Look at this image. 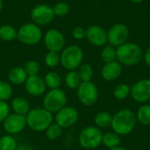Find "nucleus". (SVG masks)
Segmentation results:
<instances>
[{"label":"nucleus","instance_id":"7c9ffc66","mask_svg":"<svg viewBox=\"0 0 150 150\" xmlns=\"http://www.w3.org/2000/svg\"><path fill=\"white\" fill-rule=\"evenodd\" d=\"M101 59L105 62V64L111 63L117 60L116 56V48L111 46V45H105L100 53Z\"/></svg>","mask_w":150,"mask_h":150},{"label":"nucleus","instance_id":"c9c22d12","mask_svg":"<svg viewBox=\"0 0 150 150\" xmlns=\"http://www.w3.org/2000/svg\"><path fill=\"white\" fill-rule=\"evenodd\" d=\"M72 36L76 40H83L86 38V29L82 27H76L72 30Z\"/></svg>","mask_w":150,"mask_h":150},{"label":"nucleus","instance_id":"72a5a7b5","mask_svg":"<svg viewBox=\"0 0 150 150\" xmlns=\"http://www.w3.org/2000/svg\"><path fill=\"white\" fill-rule=\"evenodd\" d=\"M53 11L54 16L56 15L58 17H62L69 13V5L65 2H59L54 4V6L53 7Z\"/></svg>","mask_w":150,"mask_h":150},{"label":"nucleus","instance_id":"58836bf2","mask_svg":"<svg viewBox=\"0 0 150 150\" xmlns=\"http://www.w3.org/2000/svg\"><path fill=\"white\" fill-rule=\"evenodd\" d=\"M108 150H127L125 148H123V147H120V146H119V147H117V148H114V149H108Z\"/></svg>","mask_w":150,"mask_h":150},{"label":"nucleus","instance_id":"a19ab883","mask_svg":"<svg viewBox=\"0 0 150 150\" xmlns=\"http://www.w3.org/2000/svg\"><path fill=\"white\" fill-rule=\"evenodd\" d=\"M3 9V0H0V12Z\"/></svg>","mask_w":150,"mask_h":150},{"label":"nucleus","instance_id":"393cba45","mask_svg":"<svg viewBox=\"0 0 150 150\" xmlns=\"http://www.w3.org/2000/svg\"><path fill=\"white\" fill-rule=\"evenodd\" d=\"M131 87L126 83H121L117 85L113 89V96L119 101H124L130 96Z\"/></svg>","mask_w":150,"mask_h":150},{"label":"nucleus","instance_id":"aec40b11","mask_svg":"<svg viewBox=\"0 0 150 150\" xmlns=\"http://www.w3.org/2000/svg\"><path fill=\"white\" fill-rule=\"evenodd\" d=\"M43 79H44L47 88H48L49 90L60 88L62 83V76L57 72H54V71L48 72L47 73H46Z\"/></svg>","mask_w":150,"mask_h":150},{"label":"nucleus","instance_id":"ddd939ff","mask_svg":"<svg viewBox=\"0 0 150 150\" xmlns=\"http://www.w3.org/2000/svg\"><path fill=\"white\" fill-rule=\"evenodd\" d=\"M54 14L53 8L47 4H38L31 11V18L37 26H46L52 22Z\"/></svg>","mask_w":150,"mask_h":150},{"label":"nucleus","instance_id":"39448f33","mask_svg":"<svg viewBox=\"0 0 150 150\" xmlns=\"http://www.w3.org/2000/svg\"><path fill=\"white\" fill-rule=\"evenodd\" d=\"M103 134L104 133H102V130L95 126H86L79 133V145L83 149H95L102 144Z\"/></svg>","mask_w":150,"mask_h":150},{"label":"nucleus","instance_id":"f704fd0d","mask_svg":"<svg viewBox=\"0 0 150 150\" xmlns=\"http://www.w3.org/2000/svg\"><path fill=\"white\" fill-rule=\"evenodd\" d=\"M10 114V105L7 102L0 101V124L3 123Z\"/></svg>","mask_w":150,"mask_h":150},{"label":"nucleus","instance_id":"5701e85b","mask_svg":"<svg viewBox=\"0 0 150 150\" xmlns=\"http://www.w3.org/2000/svg\"><path fill=\"white\" fill-rule=\"evenodd\" d=\"M64 83L66 87L69 89H77V88L82 83L77 71H69L65 75Z\"/></svg>","mask_w":150,"mask_h":150},{"label":"nucleus","instance_id":"20e7f679","mask_svg":"<svg viewBox=\"0 0 150 150\" xmlns=\"http://www.w3.org/2000/svg\"><path fill=\"white\" fill-rule=\"evenodd\" d=\"M83 52L77 45H69L64 48L60 55V65L69 71H76L83 64Z\"/></svg>","mask_w":150,"mask_h":150},{"label":"nucleus","instance_id":"f03ea898","mask_svg":"<svg viewBox=\"0 0 150 150\" xmlns=\"http://www.w3.org/2000/svg\"><path fill=\"white\" fill-rule=\"evenodd\" d=\"M26 126L33 132L40 133L45 132L48 126L53 124V114L47 111L43 107H37L31 109L28 114L25 116Z\"/></svg>","mask_w":150,"mask_h":150},{"label":"nucleus","instance_id":"6e6552de","mask_svg":"<svg viewBox=\"0 0 150 150\" xmlns=\"http://www.w3.org/2000/svg\"><path fill=\"white\" fill-rule=\"evenodd\" d=\"M98 87L92 81L82 82L76 89V96L79 102L84 106L95 104L98 99Z\"/></svg>","mask_w":150,"mask_h":150},{"label":"nucleus","instance_id":"4be33fe9","mask_svg":"<svg viewBox=\"0 0 150 150\" xmlns=\"http://www.w3.org/2000/svg\"><path fill=\"white\" fill-rule=\"evenodd\" d=\"M120 142H121L120 136L116 133H114L113 131L107 132L103 134L102 144L109 149L119 147L120 145Z\"/></svg>","mask_w":150,"mask_h":150},{"label":"nucleus","instance_id":"f3484780","mask_svg":"<svg viewBox=\"0 0 150 150\" xmlns=\"http://www.w3.org/2000/svg\"><path fill=\"white\" fill-rule=\"evenodd\" d=\"M123 72V65L116 61L105 64L101 70V76L105 81H114L116 80Z\"/></svg>","mask_w":150,"mask_h":150},{"label":"nucleus","instance_id":"ea45409f","mask_svg":"<svg viewBox=\"0 0 150 150\" xmlns=\"http://www.w3.org/2000/svg\"><path fill=\"white\" fill-rule=\"evenodd\" d=\"M131 2H133V3H135V4H140V3H142L143 0H130Z\"/></svg>","mask_w":150,"mask_h":150},{"label":"nucleus","instance_id":"f257e3e1","mask_svg":"<svg viewBox=\"0 0 150 150\" xmlns=\"http://www.w3.org/2000/svg\"><path fill=\"white\" fill-rule=\"evenodd\" d=\"M136 124L137 119L135 113L129 109H123L112 116L111 127L112 131L120 136H126L134 130Z\"/></svg>","mask_w":150,"mask_h":150},{"label":"nucleus","instance_id":"2eb2a0df","mask_svg":"<svg viewBox=\"0 0 150 150\" xmlns=\"http://www.w3.org/2000/svg\"><path fill=\"white\" fill-rule=\"evenodd\" d=\"M24 85L26 93L31 96L38 97L46 94L47 86L45 84L44 79L39 75L28 77Z\"/></svg>","mask_w":150,"mask_h":150},{"label":"nucleus","instance_id":"bb28decb","mask_svg":"<svg viewBox=\"0 0 150 150\" xmlns=\"http://www.w3.org/2000/svg\"><path fill=\"white\" fill-rule=\"evenodd\" d=\"M77 72L80 76V79L82 82H88L91 81L93 77V68L92 66L88 63H83L77 70Z\"/></svg>","mask_w":150,"mask_h":150},{"label":"nucleus","instance_id":"e433bc0d","mask_svg":"<svg viewBox=\"0 0 150 150\" xmlns=\"http://www.w3.org/2000/svg\"><path fill=\"white\" fill-rule=\"evenodd\" d=\"M143 59H144L145 64L149 67H150V46L146 50L145 53L143 54Z\"/></svg>","mask_w":150,"mask_h":150},{"label":"nucleus","instance_id":"0eeeda50","mask_svg":"<svg viewBox=\"0 0 150 150\" xmlns=\"http://www.w3.org/2000/svg\"><path fill=\"white\" fill-rule=\"evenodd\" d=\"M17 38L24 44L35 45L42 39V31L40 27L34 23H26L19 27Z\"/></svg>","mask_w":150,"mask_h":150},{"label":"nucleus","instance_id":"9d476101","mask_svg":"<svg viewBox=\"0 0 150 150\" xmlns=\"http://www.w3.org/2000/svg\"><path fill=\"white\" fill-rule=\"evenodd\" d=\"M79 118L77 110L72 106H65L54 116V123L60 126L62 129H67L76 124Z\"/></svg>","mask_w":150,"mask_h":150},{"label":"nucleus","instance_id":"c756f323","mask_svg":"<svg viewBox=\"0 0 150 150\" xmlns=\"http://www.w3.org/2000/svg\"><path fill=\"white\" fill-rule=\"evenodd\" d=\"M13 88L9 81L0 80V101L7 102L12 97Z\"/></svg>","mask_w":150,"mask_h":150},{"label":"nucleus","instance_id":"423d86ee","mask_svg":"<svg viewBox=\"0 0 150 150\" xmlns=\"http://www.w3.org/2000/svg\"><path fill=\"white\" fill-rule=\"evenodd\" d=\"M67 101L68 97L64 90L61 88L50 89L44 95L43 108L50 113L55 114L66 106Z\"/></svg>","mask_w":150,"mask_h":150},{"label":"nucleus","instance_id":"412c9836","mask_svg":"<svg viewBox=\"0 0 150 150\" xmlns=\"http://www.w3.org/2000/svg\"><path fill=\"white\" fill-rule=\"evenodd\" d=\"M112 121V116L111 115L110 112L107 111H100L94 118L95 126H97L100 130L111 127Z\"/></svg>","mask_w":150,"mask_h":150},{"label":"nucleus","instance_id":"f8f14e48","mask_svg":"<svg viewBox=\"0 0 150 150\" xmlns=\"http://www.w3.org/2000/svg\"><path fill=\"white\" fill-rule=\"evenodd\" d=\"M130 95L138 103L145 104L150 101V79H142L131 86Z\"/></svg>","mask_w":150,"mask_h":150},{"label":"nucleus","instance_id":"b1692460","mask_svg":"<svg viewBox=\"0 0 150 150\" xmlns=\"http://www.w3.org/2000/svg\"><path fill=\"white\" fill-rule=\"evenodd\" d=\"M137 122L142 126H150V105L142 104L135 113Z\"/></svg>","mask_w":150,"mask_h":150},{"label":"nucleus","instance_id":"4c0bfd02","mask_svg":"<svg viewBox=\"0 0 150 150\" xmlns=\"http://www.w3.org/2000/svg\"><path fill=\"white\" fill-rule=\"evenodd\" d=\"M16 150H34V149L27 143H21L18 145Z\"/></svg>","mask_w":150,"mask_h":150},{"label":"nucleus","instance_id":"1a4fd4ad","mask_svg":"<svg viewBox=\"0 0 150 150\" xmlns=\"http://www.w3.org/2000/svg\"><path fill=\"white\" fill-rule=\"evenodd\" d=\"M129 37V29L123 23L114 24L107 32V42L109 45L118 48L126 43Z\"/></svg>","mask_w":150,"mask_h":150},{"label":"nucleus","instance_id":"6ab92c4d","mask_svg":"<svg viewBox=\"0 0 150 150\" xmlns=\"http://www.w3.org/2000/svg\"><path fill=\"white\" fill-rule=\"evenodd\" d=\"M11 107L14 113L19 114L22 116H26L31 110L28 100L23 96H17L13 98L11 101Z\"/></svg>","mask_w":150,"mask_h":150},{"label":"nucleus","instance_id":"a211bd4d","mask_svg":"<svg viewBox=\"0 0 150 150\" xmlns=\"http://www.w3.org/2000/svg\"><path fill=\"white\" fill-rule=\"evenodd\" d=\"M28 78L24 67L15 66L11 68L8 72V80L9 83L14 86H19L25 84L26 79Z\"/></svg>","mask_w":150,"mask_h":150},{"label":"nucleus","instance_id":"473e14b6","mask_svg":"<svg viewBox=\"0 0 150 150\" xmlns=\"http://www.w3.org/2000/svg\"><path fill=\"white\" fill-rule=\"evenodd\" d=\"M24 69L27 74L28 77L30 76H36L39 74L40 70V64L35 61V60H29L25 64Z\"/></svg>","mask_w":150,"mask_h":150},{"label":"nucleus","instance_id":"c85d7f7f","mask_svg":"<svg viewBox=\"0 0 150 150\" xmlns=\"http://www.w3.org/2000/svg\"><path fill=\"white\" fill-rule=\"evenodd\" d=\"M16 139L10 134H4L0 137V150H16L18 147Z\"/></svg>","mask_w":150,"mask_h":150},{"label":"nucleus","instance_id":"4468645a","mask_svg":"<svg viewBox=\"0 0 150 150\" xmlns=\"http://www.w3.org/2000/svg\"><path fill=\"white\" fill-rule=\"evenodd\" d=\"M2 124L4 130L7 133V134L10 135L18 134L24 131L27 126L25 116H22L14 112L10 113Z\"/></svg>","mask_w":150,"mask_h":150},{"label":"nucleus","instance_id":"2f4dec72","mask_svg":"<svg viewBox=\"0 0 150 150\" xmlns=\"http://www.w3.org/2000/svg\"><path fill=\"white\" fill-rule=\"evenodd\" d=\"M45 65L49 68L57 67L60 65V55L56 52L48 51L44 58Z\"/></svg>","mask_w":150,"mask_h":150},{"label":"nucleus","instance_id":"9b49d317","mask_svg":"<svg viewBox=\"0 0 150 150\" xmlns=\"http://www.w3.org/2000/svg\"><path fill=\"white\" fill-rule=\"evenodd\" d=\"M44 44L48 51L59 53L65 47V37L61 31L52 28L45 34Z\"/></svg>","mask_w":150,"mask_h":150},{"label":"nucleus","instance_id":"cd10ccee","mask_svg":"<svg viewBox=\"0 0 150 150\" xmlns=\"http://www.w3.org/2000/svg\"><path fill=\"white\" fill-rule=\"evenodd\" d=\"M62 131L63 129L60 126H58L56 123H53L45 131V135H46V138L49 141H57L58 139L62 137Z\"/></svg>","mask_w":150,"mask_h":150},{"label":"nucleus","instance_id":"dca6fc26","mask_svg":"<svg viewBox=\"0 0 150 150\" xmlns=\"http://www.w3.org/2000/svg\"><path fill=\"white\" fill-rule=\"evenodd\" d=\"M86 38L92 45L102 47L107 42V32L98 25H92L86 29Z\"/></svg>","mask_w":150,"mask_h":150},{"label":"nucleus","instance_id":"7ed1b4c3","mask_svg":"<svg viewBox=\"0 0 150 150\" xmlns=\"http://www.w3.org/2000/svg\"><path fill=\"white\" fill-rule=\"evenodd\" d=\"M143 50L140 45L127 42L116 48L117 61L122 65L134 66L143 59Z\"/></svg>","mask_w":150,"mask_h":150},{"label":"nucleus","instance_id":"a878e982","mask_svg":"<svg viewBox=\"0 0 150 150\" xmlns=\"http://www.w3.org/2000/svg\"><path fill=\"white\" fill-rule=\"evenodd\" d=\"M18 31L11 25H3L0 27V39L4 42H11L17 38Z\"/></svg>","mask_w":150,"mask_h":150}]
</instances>
